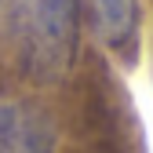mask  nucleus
I'll return each instance as SVG.
<instances>
[{"label": "nucleus", "instance_id": "1", "mask_svg": "<svg viewBox=\"0 0 153 153\" xmlns=\"http://www.w3.org/2000/svg\"><path fill=\"white\" fill-rule=\"evenodd\" d=\"M80 0H29V48L40 76H59L73 62Z\"/></svg>", "mask_w": 153, "mask_h": 153}, {"label": "nucleus", "instance_id": "3", "mask_svg": "<svg viewBox=\"0 0 153 153\" xmlns=\"http://www.w3.org/2000/svg\"><path fill=\"white\" fill-rule=\"evenodd\" d=\"M95 22L109 44H120L135 29V0H91Z\"/></svg>", "mask_w": 153, "mask_h": 153}, {"label": "nucleus", "instance_id": "2", "mask_svg": "<svg viewBox=\"0 0 153 153\" xmlns=\"http://www.w3.org/2000/svg\"><path fill=\"white\" fill-rule=\"evenodd\" d=\"M0 153H55L51 117L29 102H0Z\"/></svg>", "mask_w": 153, "mask_h": 153}]
</instances>
